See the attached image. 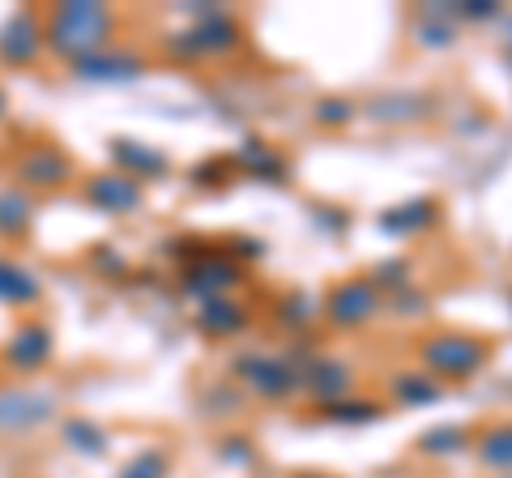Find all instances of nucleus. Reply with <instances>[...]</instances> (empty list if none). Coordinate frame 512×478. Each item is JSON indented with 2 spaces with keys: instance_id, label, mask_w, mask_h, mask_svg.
Wrapping results in <instances>:
<instances>
[{
  "instance_id": "6e6552de",
  "label": "nucleus",
  "mask_w": 512,
  "mask_h": 478,
  "mask_svg": "<svg viewBox=\"0 0 512 478\" xmlns=\"http://www.w3.org/2000/svg\"><path fill=\"white\" fill-rule=\"evenodd\" d=\"M184 39H188V52H222V47H235L239 30L231 18H222V13H205V22Z\"/></svg>"
},
{
  "instance_id": "1a4fd4ad",
  "label": "nucleus",
  "mask_w": 512,
  "mask_h": 478,
  "mask_svg": "<svg viewBox=\"0 0 512 478\" xmlns=\"http://www.w3.org/2000/svg\"><path fill=\"white\" fill-rule=\"evenodd\" d=\"M197 325L205 333H218V338H227V333H239L248 325V316L239 304H231V299H205V312L197 316Z\"/></svg>"
},
{
  "instance_id": "a211bd4d",
  "label": "nucleus",
  "mask_w": 512,
  "mask_h": 478,
  "mask_svg": "<svg viewBox=\"0 0 512 478\" xmlns=\"http://www.w3.org/2000/svg\"><path fill=\"white\" fill-rule=\"evenodd\" d=\"M325 419H333V423H372V419H380V406L376 402H333V406H325Z\"/></svg>"
},
{
  "instance_id": "9b49d317",
  "label": "nucleus",
  "mask_w": 512,
  "mask_h": 478,
  "mask_svg": "<svg viewBox=\"0 0 512 478\" xmlns=\"http://www.w3.org/2000/svg\"><path fill=\"white\" fill-rule=\"evenodd\" d=\"M141 69V60H133V56H82L77 60V73L82 77H94V82H111V77H133Z\"/></svg>"
},
{
  "instance_id": "ddd939ff",
  "label": "nucleus",
  "mask_w": 512,
  "mask_h": 478,
  "mask_svg": "<svg viewBox=\"0 0 512 478\" xmlns=\"http://www.w3.org/2000/svg\"><path fill=\"white\" fill-rule=\"evenodd\" d=\"M431 214H436V205L431 201H410V205H397L393 214L380 218V231H393V235H410L431 222Z\"/></svg>"
},
{
  "instance_id": "f3484780",
  "label": "nucleus",
  "mask_w": 512,
  "mask_h": 478,
  "mask_svg": "<svg viewBox=\"0 0 512 478\" xmlns=\"http://www.w3.org/2000/svg\"><path fill=\"white\" fill-rule=\"evenodd\" d=\"M47 350H52V338H47L43 329H30V333H22V342H13V359L35 368V363L47 359Z\"/></svg>"
},
{
  "instance_id": "9d476101",
  "label": "nucleus",
  "mask_w": 512,
  "mask_h": 478,
  "mask_svg": "<svg viewBox=\"0 0 512 478\" xmlns=\"http://www.w3.org/2000/svg\"><path fill=\"white\" fill-rule=\"evenodd\" d=\"M111 154H116V163L124 167V175H163L167 171V158L146 150V146H137V141H116Z\"/></svg>"
},
{
  "instance_id": "f257e3e1",
  "label": "nucleus",
  "mask_w": 512,
  "mask_h": 478,
  "mask_svg": "<svg viewBox=\"0 0 512 478\" xmlns=\"http://www.w3.org/2000/svg\"><path fill=\"white\" fill-rule=\"evenodd\" d=\"M419 355H423V368L427 372L466 380V376H474L487 363V346L466 338V333H440V338H427L423 342Z\"/></svg>"
},
{
  "instance_id": "4468645a",
  "label": "nucleus",
  "mask_w": 512,
  "mask_h": 478,
  "mask_svg": "<svg viewBox=\"0 0 512 478\" xmlns=\"http://www.w3.org/2000/svg\"><path fill=\"white\" fill-rule=\"evenodd\" d=\"M478 457H483V466H491V470H512V423L491 427V432L483 436Z\"/></svg>"
},
{
  "instance_id": "f03ea898",
  "label": "nucleus",
  "mask_w": 512,
  "mask_h": 478,
  "mask_svg": "<svg viewBox=\"0 0 512 478\" xmlns=\"http://www.w3.org/2000/svg\"><path fill=\"white\" fill-rule=\"evenodd\" d=\"M107 26H111V13L99 5H64L52 35H56V47H64V52H82V47H94L107 35Z\"/></svg>"
},
{
  "instance_id": "bb28decb",
  "label": "nucleus",
  "mask_w": 512,
  "mask_h": 478,
  "mask_svg": "<svg viewBox=\"0 0 512 478\" xmlns=\"http://www.w3.org/2000/svg\"><path fill=\"white\" fill-rule=\"evenodd\" d=\"M376 274H380L376 282H384V286H389V282H393V286H402V282H406V278H402V274H406V261H393V265H380V269H376Z\"/></svg>"
},
{
  "instance_id": "39448f33",
  "label": "nucleus",
  "mask_w": 512,
  "mask_h": 478,
  "mask_svg": "<svg viewBox=\"0 0 512 478\" xmlns=\"http://www.w3.org/2000/svg\"><path fill=\"white\" fill-rule=\"evenodd\" d=\"M86 197L107 214H128L141 205V188L128 175H99V180L86 184Z\"/></svg>"
},
{
  "instance_id": "393cba45",
  "label": "nucleus",
  "mask_w": 512,
  "mask_h": 478,
  "mask_svg": "<svg viewBox=\"0 0 512 478\" xmlns=\"http://www.w3.org/2000/svg\"><path fill=\"white\" fill-rule=\"evenodd\" d=\"M457 18L491 22V18H500V5H495V0H466V5H457Z\"/></svg>"
},
{
  "instance_id": "b1692460",
  "label": "nucleus",
  "mask_w": 512,
  "mask_h": 478,
  "mask_svg": "<svg viewBox=\"0 0 512 478\" xmlns=\"http://www.w3.org/2000/svg\"><path fill=\"white\" fill-rule=\"evenodd\" d=\"M419 35L431 47H448V43H453V22H448V18H431V13H427V22L419 26Z\"/></svg>"
},
{
  "instance_id": "7ed1b4c3",
  "label": "nucleus",
  "mask_w": 512,
  "mask_h": 478,
  "mask_svg": "<svg viewBox=\"0 0 512 478\" xmlns=\"http://www.w3.org/2000/svg\"><path fill=\"white\" fill-rule=\"evenodd\" d=\"M376 308H380V295H376V282L367 278H350L342 286H333L325 299V316L338 329H355L363 321H372Z\"/></svg>"
},
{
  "instance_id": "6ab92c4d",
  "label": "nucleus",
  "mask_w": 512,
  "mask_h": 478,
  "mask_svg": "<svg viewBox=\"0 0 512 478\" xmlns=\"http://www.w3.org/2000/svg\"><path fill=\"white\" fill-rule=\"evenodd\" d=\"M26 171H30V180H39V184H60L64 175H69V167H64V158H56V154H39V158H30Z\"/></svg>"
},
{
  "instance_id": "a878e982",
  "label": "nucleus",
  "mask_w": 512,
  "mask_h": 478,
  "mask_svg": "<svg viewBox=\"0 0 512 478\" xmlns=\"http://www.w3.org/2000/svg\"><path fill=\"white\" fill-rule=\"evenodd\" d=\"M69 436H73V440H82V444H90L86 453H103V436L94 432V427H82V423H73V427H69Z\"/></svg>"
},
{
  "instance_id": "2eb2a0df",
  "label": "nucleus",
  "mask_w": 512,
  "mask_h": 478,
  "mask_svg": "<svg viewBox=\"0 0 512 478\" xmlns=\"http://www.w3.org/2000/svg\"><path fill=\"white\" fill-rule=\"evenodd\" d=\"M239 163L252 167L256 175H265V180H282V171H286L282 154H274V150L265 146V141H248V146L239 150Z\"/></svg>"
},
{
  "instance_id": "412c9836",
  "label": "nucleus",
  "mask_w": 512,
  "mask_h": 478,
  "mask_svg": "<svg viewBox=\"0 0 512 478\" xmlns=\"http://www.w3.org/2000/svg\"><path fill=\"white\" fill-rule=\"evenodd\" d=\"M0 295H5V299H30V295H35V282H30L22 269L0 265Z\"/></svg>"
},
{
  "instance_id": "f8f14e48",
  "label": "nucleus",
  "mask_w": 512,
  "mask_h": 478,
  "mask_svg": "<svg viewBox=\"0 0 512 478\" xmlns=\"http://www.w3.org/2000/svg\"><path fill=\"white\" fill-rule=\"evenodd\" d=\"M393 397L402 406H431V402H440V385L419 372H402V376H393Z\"/></svg>"
},
{
  "instance_id": "5701e85b",
  "label": "nucleus",
  "mask_w": 512,
  "mask_h": 478,
  "mask_svg": "<svg viewBox=\"0 0 512 478\" xmlns=\"http://www.w3.org/2000/svg\"><path fill=\"white\" fill-rule=\"evenodd\" d=\"M316 120H320V124H333V129H342V124L355 120V107H350L346 99H320Z\"/></svg>"
},
{
  "instance_id": "0eeeda50",
  "label": "nucleus",
  "mask_w": 512,
  "mask_h": 478,
  "mask_svg": "<svg viewBox=\"0 0 512 478\" xmlns=\"http://www.w3.org/2000/svg\"><path fill=\"white\" fill-rule=\"evenodd\" d=\"M235 282H239V269L227 265L222 257H210V261L192 265L188 291H192V295H205V299H218V291H227V286H235Z\"/></svg>"
},
{
  "instance_id": "4be33fe9",
  "label": "nucleus",
  "mask_w": 512,
  "mask_h": 478,
  "mask_svg": "<svg viewBox=\"0 0 512 478\" xmlns=\"http://www.w3.org/2000/svg\"><path fill=\"white\" fill-rule=\"evenodd\" d=\"M167 474V457L163 453H141L137 461H128L120 478H163Z\"/></svg>"
},
{
  "instance_id": "aec40b11",
  "label": "nucleus",
  "mask_w": 512,
  "mask_h": 478,
  "mask_svg": "<svg viewBox=\"0 0 512 478\" xmlns=\"http://www.w3.org/2000/svg\"><path fill=\"white\" fill-rule=\"evenodd\" d=\"M372 116H380V120H414V116H423V99H380L372 107Z\"/></svg>"
},
{
  "instance_id": "20e7f679",
  "label": "nucleus",
  "mask_w": 512,
  "mask_h": 478,
  "mask_svg": "<svg viewBox=\"0 0 512 478\" xmlns=\"http://www.w3.org/2000/svg\"><path fill=\"white\" fill-rule=\"evenodd\" d=\"M239 376H244L261 397H291L303 385V376L291 368V363L274 359V355H244L239 359Z\"/></svg>"
},
{
  "instance_id": "423d86ee",
  "label": "nucleus",
  "mask_w": 512,
  "mask_h": 478,
  "mask_svg": "<svg viewBox=\"0 0 512 478\" xmlns=\"http://www.w3.org/2000/svg\"><path fill=\"white\" fill-rule=\"evenodd\" d=\"M308 389H312L325 406L342 402V397L350 393V368H346V363H338V359H316L312 372H308Z\"/></svg>"
},
{
  "instance_id": "dca6fc26",
  "label": "nucleus",
  "mask_w": 512,
  "mask_h": 478,
  "mask_svg": "<svg viewBox=\"0 0 512 478\" xmlns=\"http://www.w3.org/2000/svg\"><path fill=\"white\" fill-rule=\"evenodd\" d=\"M470 444V436L461 432V427H431V432H423V440H419V449L423 453H461Z\"/></svg>"
}]
</instances>
